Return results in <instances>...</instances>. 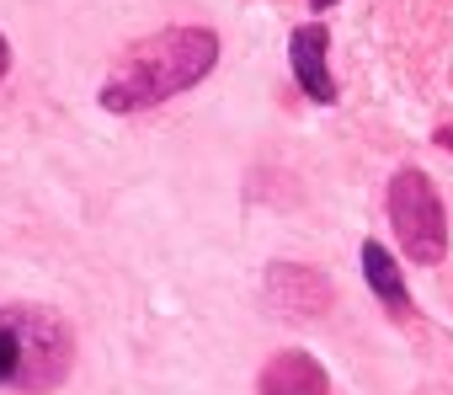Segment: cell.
<instances>
[{
  "label": "cell",
  "mask_w": 453,
  "mask_h": 395,
  "mask_svg": "<svg viewBox=\"0 0 453 395\" xmlns=\"http://www.w3.org/2000/svg\"><path fill=\"white\" fill-rule=\"evenodd\" d=\"M213 65H219V33L203 27V22H176V27H160V33L139 38L112 65L96 102L107 112H144L155 102H171V97L192 91Z\"/></svg>",
  "instance_id": "obj_1"
},
{
  "label": "cell",
  "mask_w": 453,
  "mask_h": 395,
  "mask_svg": "<svg viewBox=\"0 0 453 395\" xmlns=\"http://www.w3.org/2000/svg\"><path fill=\"white\" fill-rule=\"evenodd\" d=\"M75 363L70 326L43 305H0V390H54Z\"/></svg>",
  "instance_id": "obj_2"
},
{
  "label": "cell",
  "mask_w": 453,
  "mask_h": 395,
  "mask_svg": "<svg viewBox=\"0 0 453 395\" xmlns=\"http://www.w3.org/2000/svg\"><path fill=\"white\" fill-rule=\"evenodd\" d=\"M389 225H395V241H400L405 262L437 267L448 257V214H442L437 182L421 166H405V171L389 176Z\"/></svg>",
  "instance_id": "obj_3"
},
{
  "label": "cell",
  "mask_w": 453,
  "mask_h": 395,
  "mask_svg": "<svg viewBox=\"0 0 453 395\" xmlns=\"http://www.w3.org/2000/svg\"><path fill=\"white\" fill-rule=\"evenodd\" d=\"M336 299V289L326 283V273L304 267V262H273L267 267V305L278 315H299V321H315L326 315Z\"/></svg>",
  "instance_id": "obj_4"
},
{
  "label": "cell",
  "mask_w": 453,
  "mask_h": 395,
  "mask_svg": "<svg viewBox=\"0 0 453 395\" xmlns=\"http://www.w3.org/2000/svg\"><path fill=\"white\" fill-rule=\"evenodd\" d=\"M326 49H331V38H326V27H320V22H304V27H294V38H288L294 81H299V91H304L315 107H331V102H336V81H331Z\"/></svg>",
  "instance_id": "obj_5"
},
{
  "label": "cell",
  "mask_w": 453,
  "mask_h": 395,
  "mask_svg": "<svg viewBox=\"0 0 453 395\" xmlns=\"http://www.w3.org/2000/svg\"><path fill=\"white\" fill-rule=\"evenodd\" d=\"M257 395H331V374L320 368L315 352L288 347V352H273V358H267Z\"/></svg>",
  "instance_id": "obj_6"
},
{
  "label": "cell",
  "mask_w": 453,
  "mask_h": 395,
  "mask_svg": "<svg viewBox=\"0 0 453 395\" xmlns=\"http://www.w3.org/2000/svg\"><path fill=\"white\" fill-rule=\"evenodd\" d=\"M363 278L373 289V299L389 310V315H411V294H405V278H400V262L379 246V241H363Z\"/></svg>",
  "instance_id": "obj_7"
},
{
  "label": "cell",
  "mask_w": 453,
  "mask_h": 395,
  "mask_svg": "<svg viewBox=\"0 0 453 395\" xmlns=\"http://www.w3.org/2000/svg\"><path fill=\"white\" fill-rule=\"evenodd\" d=\"M6 70H12V43H6V33H0V81H6Z\"/></svg>",
  "instance_id": "obj_8"
},
{
  "label": "cell",
  "mask_w": 453,
  "mask_h": 395,
  "mask_svg": "<svg viewBox=\"0 0 453 395\" xmlns=\"http://www.w3.org/2000/svg\"><path fill=\"white\" fill-rule=\"evenodd\" d=\"M437 144H442V150H453V128H437Z\"/></svg>",
  "instance_id": "obj_9"
},
{
  "label": "cell",
  "mask_w": 453,
  "mask_h": 395,
  "mask_svg": "<svg viewBox=\"0 0 453 395\" xmlns=\"http://www.w3.org/2000/svg\"><path fill=\"white\" fill-rule=\"evenodd\" d=\"M336 6V0H310V12H331Z\"/></svg>",
  "instance_id": "obj_10"
}]
</instances>
